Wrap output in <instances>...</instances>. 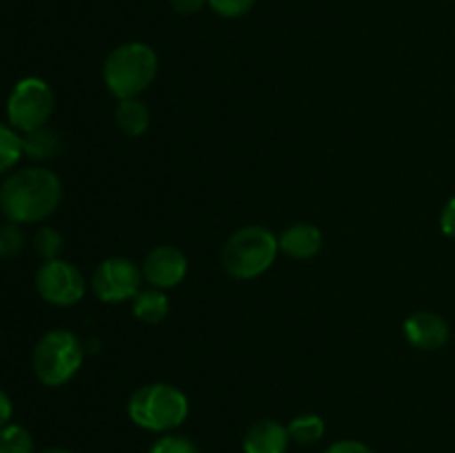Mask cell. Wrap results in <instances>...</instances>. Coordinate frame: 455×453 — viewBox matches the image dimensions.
Segmentation results:
<instances>
[{
    "label": "cell",
    "mask_w": 455,
    "mask_h": 453,
    "mask_svg": "<svg viewBox=\"0 0 455 453\" xmlns=\"http://www.w3.org/2000/svg\"><path fill=\"white\" fill-rule=\"evenodd\" d=\"M60 200V178L52 169H20L0 185V209L16 225H36L47 220Z\"/></svg>",
    "instance_id": "cell-1"
},
{
    "label": "cell",
    "mask_w": 455,
    "mask_h": 453,
    "mask_svg": "<svg viewBox=\"0 0 455 453\" xmlns=\"http://www.w3.org/2000/svg\"><path fill=\"white\" fill-rule=\"evenodd\" d=\"M102 76L118 100L138 98L158 76V56L145 43H124L107 56Z\"/></svg>",
    "instance_id": "cell-2"
},
{
    "label": "cell",
    "mask_w": 455,
    "mask_h": 453,
    "mask_svg": "<svg viewBox=\"0 0 455 453\" xmlns=\"http://www.w3.org/2000/svg\"><path fill=\"white\" fill-rule=\"evenodd\" d=\"M278 238L260 225L243 226L227 240L222 266L238 280H253L265 274L278 256Z\"/></svg>",
    "instance_id": "cell-3"
},
{
    "label": "cell",
    "mask_w": 455,
    "mask_h": 453,
    "mask_svg": "<svg viewBox=\"0 0 455 453\" xmlns=\"http://www.w3.org/2000/svg\"><path fill=\"white\" fill-rule=\"evenodd\" d=\"M189 402L180 389L154 382L133 391L129 398V417L147 431H173L187 420Z\"/></svg>",
    "instance_id": "cell-4"
},
{
    "label": "cell",
    "mask_w": 455,
    "mask_h": 453,
    "mask_svg": "<svg viewBox=\"0 0 455 453\" xmlns=\"http://www.w3.org/2000/svg\"><path fill=\"white\" fill-rule=\"evenodd\" d=\"M84 349L67 329L44 333L34 349V373L44 386H62L83 367Z\"/></svg>",
    "instance_id": "cell-5"
},
{
    "label": "cell",
    "mask_w": 455,
    "mask_h": 453,
    "mask_svg": "<svg viewBox=\"0 0 455 453\" xmlns=\"http://www.w3.org/2000/svg\"><path fill=\"white\" fill-rule=\"evenodd\" d=\"M53 114V91L43 78H22L7 98V118L22 133L47 127Z\"/></svg>",
    "instance_id": "cell-6"
},
{
    "label": "cell",
    "mask_w": 455,
    "mask_h": 453,
    "mask_svg": "<svg viewBox=\"0 0 455 453\" xmlns=\"http://www.w3.org/2000/svg\"><path fill=\"white\" fill-rule=\"evenodd\" d=\"M145 280L140 266L129 258H107L96 266L92 275V289L98 300L102 302H124L133 300L142 291L140 284Z\"/></svg>",
    "instance_id": "cell-7"
},
{
    "label": "cell",
    "mask_w": 455,
    "mask_h": 453,
    "mask_svg": "<svg viewBox=\"0 0 455 453\" xmlns=\"http://www.w3.org/2000/svg\"><path fill=\"white\" fill-rule=\"evenodd\" d=\"M36 289L49 305L74 306L83 300L87 282L71 262L56 258V260H44L36 271Z\"/></svg>",
    "instance_id": "cell-8"
},
{
    "label": "cell",
    "mask_w": 455,
    "mask_h": 453,
    "mask_svg": "<svg viewBox=\"0 0 455 453\" xmlns=\"http://www.w3.org/2000/svg\"><path fill=\"white\" fill-rule=\"evenodd\" d=\"M187 258L180 249L163 244L149 251L142 262V275L156 289H172L180 284L187 275Z\"/></svg>",
    "instance_id": "cell-9"
},
{
    "label": "cell",
    "mask_w": 455,
    "mask_h": 453,
    "mask_svg": "<svg viewBox=\"0 0 455 453\" xmlns=\"http://www.w3.org/2000/svg\"><path fill=\"white\" fill-rule=\"evenodd\" d=\"M404 338L420 351H435L447 345L449 324L434 311H418L404 320Z\"/></svg>",
    "instance_id": "cell-10"
},
{
    "label": "cell",
    "mask_w": 455,
    "mask_h": 453,
    "mask_svg": "<svg viewBox=\"0 0 455 453\" xmlns=\"http://www.w3.org/2000/svg\"><path fill=\"white\" fill-rule=\"evenodd\" d=\"M289 431L275 420H258L243 440L244 453H287Z\"/></svg>",
    "instance_id": "cell-11"
},
{
    "label": "cell",
    "mask_w": 455,
    "mask_h": 453,
    "mask_svg": "<svg viewBox=\"0 0 455 453\" xmlns=\"http://www.w3.org/2000/svg\"><path fill=\"white\" fill-rule=\"evenodd\" d=\"M278 247L289 258L309 260V258L318 256V251L323 249V234L318 226L309 225V222H298L278 235Z\"/></svg>",
    "instance_id": "cell-12"
},
{
    "label": "cell",
    "mask_w": 455,
    "mask_h": 453,
    "mask_svg": "<svg viewBox=\"0 0 455 453\" xmlns=\"http://www.w3.org/2000/svg\"><path fill=\"white\" fill-rule=\"evenodd\" d=\"M151 114L140 98H124L116 107V124L129 138H138L149 129Z\"/></svg>",
    "instance_id": "cell-13"
},
{
    "label": "cell",
    "mask_w": 455,
    "mask_h": 453,
    "mask_svg": "<svg viewBox=\"0 0 455 453\" xmlns=\"http://www.w3.org/2000/svg\"><path fill=\"white\" fill-rule=\"evenodd\" d=\"M169 309H172V305H169V298L167 293H163V289H142V291L133 298V315H136L140 322H163L169 315Z\"/></svg>",
    "instance_id": "cell-14"
},
{
    "label": "cell",
    "mask_w": 455,
    "mask_h": 453,
    "mask_svg": "<svg viewBox=\"0 0 455 453\" xmlns=\"http://www.w3.org/2000/svg\"><path fill=\"white\" fill-rule=\"evenodd\" d=\"M22 149H25V155H29L31 160H52L60 154L62 138L53 129H36V131L22 136Z\"/></svg>",
    "instance_id": "cell-15"
},
{
    "label": "cell",
    "mask_w": 455,
    "mask_h": 453,
    "mask_svg": "<svg viewBox=\"0 0 455 453\" xmlns=\"http://www.w3.org/2000/svg\"><path fill=\"white\" fill-rule=\"evenodd\" d=\"M287 431L289 438L296 440L298 444H314L324 435V420L320 416H314V413L293 417L291 425L287 426Z\"/></svg>",
    "instance_id": "cell-16"
},
{
    "label": "cell",
    "mask_w": 455,
    "mask_h": 453,
    "mask_svg": "<svg viewBox=\"0 0 455 453\" xmlns=\"http://www.w3.org/2000/svg\"><path fill=\"white\" fill-rule=\"evenodd\" d=\"M22 154H25V149H22V138L18 136L16 129L0 123V173L16 167Z\"/></svg>",
    "instance_id": "cell-17"
},
{
    "label": "cell",
    "mask_w": 455,
    "mask_h": 453,
    "mask_svg": "<svg viewBox=\"0 0 455 453\" xmlns=\"http://www.w3.org/2000/svg\"><path fill=\"white\" fill-rule=\"evenodd\" d=\"M0 453H34V438L20 425H4L0 429Z\"/></svg>",
    "instance_id": "cell-18"
},
{
    "label": "cell",
    "mask_w": 455,
    "mask_h": 453,
    "mask_svg": "<svg viewBox=\"0 0 455 453\" xmlns=\"http://www.w3.org/2000/svg\"><path fill=\"white\" fill-rule=\"evenodd\" d=\"M34 249L44 260H56L62 251V235L52 226H43L34 235Z\"/></svg>",
    "instance_id": "cell-19"
},
{
    "label": "cell",
    "mask_w": 455,
    "mask_h": 453,
    "mask_svg": "<svg viewBox=\"0 0 455 453\" xmlns=\"http://www.w3.org/2000/svg\"><path fill=\"white\" fill-rule=\"evenodd\" d=\"M25 249V234L16 222L0 225V258H16Z\"/></svg>",
    "instance_id": "cell-20"
},
{
    "label": "cell",
    "mask_w": 455,
    "mask_h": 453,
    "mask_svg": "<svg viewBox=\"0 0 455 453\" xmlns=\"http://www.w3.org/2000/svg\"><path fill=\"white\" fill-rule=\"evenodd\" d=\"M149 453H200L198 447L185 435H163Z\"/></svg>",
    "instance_id": "cell-21"
},
{
    "label": "cell",
    "mask_w": 455,
    "mask_h": 453,
    "mask_svg": "<svg viewBox=\"0 0 455 453\" xmlns=\"http://www.w3.org/2000/svg\"><path fill=\"white\" fill-rule=\"evenodd\" d=\"M209 7L222 18H240L256 4V0H207Z\"/></svg>",
    "instance_id": "cell-22"
},
{
    "label": "cell",
    "mask_w": 455,
    "mask_h": 453,
    "mask_svg": "<svg viewBox=\"0 0 455 453\" xmlns=\"http://www.w3.org/2000/svg\"><path fill=\"white\" fill-rule=\"evenodd\" d=\"M324 453H373V451L367 447V444L358 442V440H340V442H333Z\"/></svg>",
    "instance_id": "cell-23"
},
{
    "label": "cell",
    "mask_w": 455,
    "mask_h": 453,
    "mask_svg": "<svg viewBox=\"0 0 455 453\" xmlns=\"http://www.w3.org/2000/svg\"><path fill=\"white\" fill-rule=\"evenodd\" d=\"M440 226H443L444 235L449 238H455V195L444 204L443 216H440Z\"/></svg>",
    "instance_id": "cell-24"
},
{
    "label": "cell",
    "mask_w": 455,
    "mask_h": 453,
    "mask_svg": "<svg viewBox=\"0 0 455 453\" xmlns=\"http://www.w3.org/2000/svg\"><path fill=\"white\" fill-rule=\"evenodd\" d=\"M172 4L178 13L189 16V13H198L207 4V0H172Z\"/></svg>",
    "instance_id": "cell-25"
},
{
    "label": "cell",
    "mask_w": 455,
    "mask_h": 453,
    "mask_svg": "<svg viewBox=\"0 0 455 453\" xmlns=\"http://www.w3.org/2000/svg\"><path fill=\"white\" fill-rule=\"evenodd\" d=\"M12 413H13L12 400H9V395L0 389V429H3L4 425H9V420H12Z\"/></svg>",
    "instance_id": "cell-26"
},
{
    "label": "cell",
    "mask_w": 455,
    "mask_h": 453,
    "mask_svg": "<svg viewBox=\"0 0 455 453\" xmlns=\"http://www.w3.org/2000/svg\"><path fill=\"white\" fill-rule=\"evenodd\" d=\"M40 453H74V451H69V449H60V447H52V449H44V451H40Z\"/></svg>",
    "instance_id": "cell-27"
}]
</instances>
